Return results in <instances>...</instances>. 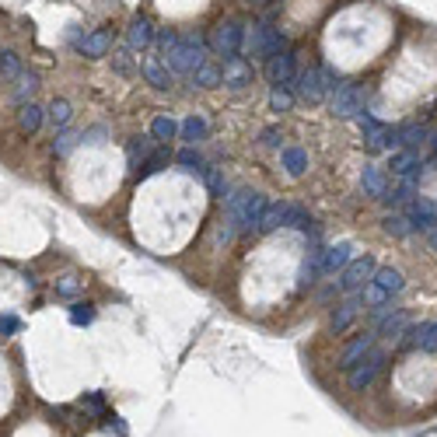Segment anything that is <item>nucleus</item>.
I'll return each mask as SVG.
<instances>
[{
  "label": "nucleus",
  "mask_w": 437,
  "mask_h": 437,
  "mask_svg": "<svg viewBox=\"0 0 437 437\" xmlns=\"http://www.w3.org/2000/svg\"><path fill=\"white\" fill-rule=\"evenodd\" d=\"M269 199L256 192V189H235L228 196V224L235 228V235H249V231H259V221L266 214Z\"/></svg>",
  "instance_id": "1"
},
{
  "label": "nucleus",
  "mask_w": 437,
  "mask_h": 437,
  "mask_svg": "<svg viewBox=\"0 0 437 437\" xmlns=\"http://www.w3.org/2000/svg\"><path fill=\"white\" fill-rule=\"evenodd\" d=\"M207 49H210V46H207V35L192 28V32H185V35L178 39V46L165 56V67L172 70L175 78H192V70L207 63Z\"/></svg>",
  "instance_id": "2"
},
{
  "label": "nucleus",
  "mask_w": 437,
  "mask_h": 437,
  "mask_svg": "<svg viewBox=\"0 0 437 437\" xmlns=\"http://www.w3.org/2000/svg\"><path fill=\"white\" fill-rule=\"evenodd\" d=\"M242 49H245V56H252V60L266 63L269 56L290 49V39H287L280 28H273L269 21H256L252 28H245V42H242Z\"/></svg>",
  "instance_id": "3"
},
{
  "label": "nucleus",
  "mask_w": 437,
  "mask_h": 437,
  "mask_svg": "<svg viewBox=\"0 0 437 437\" xmlns=\"http://www.w3.org/2000/svg\"><path fill=\"white\" fill-rule=\"evenodd\" d=\"M242 42H245V21H238V18H224V21H217L214 28H210V35H207V46H210V53H217V56H238L242 53Z\"/></svg>",
  "instance_id": "4"
},
{
  "label": "nucleus",
  "mask_w": 437,
  "mask_h": 437,
  "mask_svg": "<svg viewBox=\"0 0 437 437\" xmlns=\"http://www.w3.org/2000/svg\"><path fill=\"white\" fill-rule=\"evenodd\" d=\"M385 360H388V353H385V350H374V347H371V350H367V353H364V357H360V360H357V364H353V367L347 371L350 388H353V392H364V388H371V381H374V378L381 374Z\"/></svg>",
  "instance_id": "5"
},
{
  "label": "nucleus",
  "mask_w": 437,
  "mask_h": 437,
  "mask_svg": "<svg viewBox=\"0 0 437 437\" xmlns=\"http://www.w3.org/2000/svg\"><path fill=\"white\" fill-rule=\"evenodd\" d=\"M374 269H378V262L371 259V256H353V259L336 273V290H343V294H357L364 283H371Z\"/></svg>",
  "instance_id": "6"
},
{
  "label": "nucleus",
  "mask_w": 437,
  "mask_h": 437,
  "mask_svg": "<svg viewBox=\"0 0 437 437\" xmlns=\"http://www.w3.org/2000/svg\"><path fill=\"white\" fill-rule=\"evenodd\" d=\"M297 53L294 49H283V53H276V56H269L266 60V81L276 87V85H283V87H290L294 85V78H297Z\"/></svg>",
  "instance_id": "7"
},
{
  "label": "nucleus",
  "mask_w": 437,
  "mask_h": 437,
  "mask_svg": "<svg viewBox=\"0 0 437 437\" xmlns=\"http://www.w3.org/2000/svg\"><path fill=\"white\" fill-rule=\"evenodd\" d=\"M221 74H224V87H231V91H242V87H249L256 81V67H252V60L249 56H228L224 63H221Z\"/></svg>",
  "instance_id": "8"
},
{
  "label": "nucleus",
  "mask_w": 437,
  "mask_h": 437,
  "mask_svg": "<svg viewBox=\"0 0 437 437\" xmlns=\"http://www.w3.org/2000/svg\"><path fill=\"white\" fill-rule=\"evenodd\" d=\"M406 217H410L413 231L431 235V231L437 228V203L434 199H427V196H413V199L406 203Z\"/></svg>",
  "instance_id": "9"
},
{
  "label": "nucleus",
  "mask_w": 437,
  "mask_h": 437,
  "mask_svg": "<svg viewBox=\"0 0 437 437\" xmlns=\"http://www.w3.org/2000/svg\"><path fill=\"white\" fill-rule=\"evenodd\" d=\"M360 308H364V297H360V290H357V294H350L347 301H340V304L333 308V315H329V333H333V336H343L350 326L357 322Z\"/></svg>",
  "instance_id": "10"
},
{
  "label": "nucleus",
  "mask_w": 437,
  "mask_h": 437,
  "mask_svg": "<svg viewBox=\"0 0 437 437\" xmlns=\"http://www.w3.org/2000/svg\"><path fill=\"white\" fill-rule=\"evenodd\" d=\"M364 109V91L357 85H340L333 91V116L340 119H353Z\"/></svg>",
  "instance_id": "11"
},
{
  "label": "nucleus",
  "mask_w": 437,
  "mask_h": 437,
  "mask_svg": "<svg viewBox=\"0 0 437 437\" xmlns=\"http://www.w3.org/2000/svg\"><path fill=\"white\" fill-rule=\"evenodd\" d=\"M154 25H151V18H144V14H137L130 25H126V46L133 49V53H147L151 46H154Z\"/></svg>",
  "instance_id": "12"
},
{
  "label": "nucleus",
  "mask_w": 437,
  "mask_h": 437,
  "mask_svg": "<svg viewBox=\"0 0 437 437\" xmlns=\"http://www.w3.org/2000/svg\"><path fill=\"white\" fill-rule=\"evenodd\" d=\"M140 74H144V81L151 87H158V91H168L175 81V74L165 67V60L161 56H154V53H147V56H140Z\"/></svg>",
  "instance_id": "13"
},
{
  "label": "nucleus",
  "mask_w": 437,
  "mask_h": 437,
  "mask_svg": "<svg viewBox=\"0 0 437 437\" xmlns=\"http://www.w3.org/2000/svg\"><path fill=\"white\" fill-rule=\"evenodd\" d=\"M294 87H297V94H301L308 105H319V101L326 98V87H322V78H319V67H304V70H297Z\"/></svg>",
  "instance_id": "14"
},
{
  "label": "nucleus",
  "mask_w": 437,
  "mask_h": 437,
  "mask_svg": "<svg viewBox=\"0 0 437 437\" xmlns=\"http://www.w3.org/2000/svg\"><path fill=\"white\" fill-rule=\"evenodd\" d=\"M388 168H392V175H395V178L420 182V168H424V161H420V154H417V151H410V147H399V151L392 154Z\"/></svg>",
  "instance_id": "15"
},
{
  "label": "nucleus",
  "mask_w": 437,
  "mask_h": 437,
  "mask_svg": "<svg viewBox=\"0 0 437 437\" xmlns=\"http://www.w3.org/2000/svg\"><path fill=\"white\" fill-rule=\"evenodd\" d=\"M78 49H81V56H87V60H101V56H109V53H112V32H109V28H94V32H87L85 39L78 42Z\"/></svg>",
  "instance_id": "16"
},
{
  "label": "nucleus",
  "mask_w": 437,
  "mask_h": 437,
  "mask_svg": "<svg viewBox=\"0 0 437 437\" xmlns=\"http://www.w3.org/2000/svg\"><path fill=\"white\" fill-rule=\"evenodd\" d=\"M364 147H367L371 154L399 147V126H374V130H367V133H364Z\"/></svg>",
  "instance_id": "17"
},
{
  "label": "nucleus",
  "mask_w": 437,
  "mask_h": 437,
  "mask_svg": "<svg viewBox=\"0 0 437 437\" xmlns=\"http://www.w3.org/2000/svg\"><path fill=\"white\" fill-rule=\"evenodd\" d=\"M322 256H326V249H322V245H312L308 259L301 262V269H297V290H308V287L322 276Z\"/></svg>",
  "instance_id": "18"
},
{
  "label": "nucleus",
  "mask_w": 437,
  "mask_h": 437,
  "mask_svg": "<svg viewBox=\"0 0 437 437\" xmlns=\"http://www.w3.org/2000/svg\"><path fill=\"white\" fill-rule=\"evenodd\" d=\"M374 340H378V333H374V329H371V333H360L357 340H350L347 347H343V353H340V367L350 371V367H353V364L367 353V350L374 347Z\"/></svg>",
  "instance_id": "19"
},
{
  "label": "nucleus",
  "mask_w": 437,
  "mask_h": 437,
  "mask_svg": "<svg viewBox=\"0 0 437 437\" xmlns=\"http://www.w3.org/2000/svg\"><path fill=\"white\" fill-rule=\"evenodd\" d=\"M353 259V245L350 242H340V245H329L326 256H322V276H336L347 262Z\"/></svg>",
  "instance_id": "20"
},
{
  "label": "nucleus",
  "mask_w": 437,
  "mask_h": 437,
  "mask_svg": "<svg viewBox=\"0 0 437 437\" xmlns=\"http://www.w3.org/2000/svg\"><path fill=\"white\" fill-rule=\"evenodd\" d=\"M207 133H210V126H207V119L196 116V112L178 123V140H185V147H196L199 140H207Z\"/></svg>",
  "instance_id": "21"
},
{
  "label": "nucleus",
  "mask_w": 437,
  "mask_h": 437,
  "mask_svg": "<svg viewBox=\"0 0 437 437\" xmlns=\"http://www.w3.org/2000/svg\"><path fill=\"white\" fill-rule=\"evenodd\" d=\"M280 168L290 175V178H301V175L308 172V151L297 147V144L283 147V151H280Z\"/></svg>",
  "instance_id": "22"
},
{
  "label": "nucleus",
  "mask_w": 437,
  "mask_h": 437,
  "mask_svg": "<svg viewBox=\"0 0 437 437\" xmlns=\"http://www.w3.org/2000/svg\"><path fill=\"white\" fill-rule=\"evenodd\" d=\"M154 144H158V140H154V137H144V133H140V137H133V140L126 144V161H130V172H137V168H140V165L154 154Z\"/></svg>",
  "instance_id": "23"
},
{
  "label": "nucleus",
  "mask_w": 437,
  "mask_h": 437,
  "mask_svg": "<svg viewBox=\"0 0 437 437\" xmlns=\"http://www.w3.org/2000/svg\"><path fill=\"white\" fill-rule=\"evenodd\" d=\"M371 287L374 290H381L388 301L402 290V273L399 269H392V266H385V269H374V276H371Z\"/></svg>",
  "instance_id": "24"
},
{
  "label": "nucleus",
  "mask_w": 437,
  "mask_h": 437,
  "mask_svg": "<svg viewBox=\"0 0 437 437\" xmlns=\"http://www.w3.org/2000/svg\"><path fill=\"white\" fill-rule=\"evenodd\" d=\"M42 123H46V109H39L35 101H25V105L18 109V130H21V133L32 137V133H39Z\"/></svg>",
  "instance_id": "25"
},
{
  "label": "nucleus",
  "mask_w": 437,
  "mask_h": 437,
  "mask_svg": "<svg viewBox=\"0 0 437 437\" xmlns=\"http://www.w3.org/2000/svg\"><path fill=\"white\" fill-rule=\"evenodd\" d=\"M46 119H49L53 133H56V130H67V126H70V119H74V105H70L67 98H53V101H49V109H46Z\"/></svg>",
  "instance_id": "26"
},
{
  "label": "nucleus",
  "mask_w": 437,
  "mask_h": 437,
  "mask_svg": "<svg viewBox=\"0 0 437 437\" xmlns=\"http://www.w3.org/2000/svg\"><path fill=\"white\" fill-rule=\"evenodd\" d=\"M420 144H431V126H424V123H406V126H399V147L417 151Z\"/></svg>",
  "instance_id": "27"
},
{
  "label": "nucleus",
  "mask_w": 437,
  "mask_h": 437,
  "mask_svg": "<svg viewBox=\"0 0 437 437\" xmlns=\"http://www.w3.org/2000/svg\"><path fill=\"white\" fill-rule=\"evenodd\" d=\"M360 185H364V196H371V199H381V192L388 189L385 172H381L378 165H364V172H360Z\"/></svg>",
  "instance_id": "28"
},
{
  "label": "nucleus",
  "mask_w": 437,
  "mask_h": 437,
  "mask_svg": "<svg viewBox=\"0 0 437 437\" xmlns=\"http://www.w3.org/2000/svg\"><path fill=\"white\" fill-rule=\"evenodd\" d=\"M417 182H410V178H399V185L395 189H385L381 192V203L385 207H392V210H399V207H406L413 196H417V189H413Z\"/></svg>",
  "instance_id": "29"
},
{
  "label": "nucleus",
  "mask_w": 437,
  "mask_h": 437,
  "mask_svg": "<svg viewBox=\"0 0 437 437\" xmlns=\"http://www.w3.org/2000/svg\"><path fill=\"white\" fill-rule=\"evenodd\" d=\"M381 228H385L392 238H406V235H413V224H410L406 210H392V214H385V217H381Z\"/></svg>",
  "instance_id": "30"
},
{
  "label": "nucleus",
  "mask_w": 437,
  "mask_h": 437,
  "mask_svg": "<svg viewBox=\"0 0 437 437\" xmlns=\"http://www.w3.org/2000/svg\"><path fill=\"white\" fill-rule=\"evenodd\" d=\"M192 85L210 91V87L224 85V74H221V67H217V63H203V67H196V70H192Z\"/></svg>",
  "instance_id": "31"
},
{
  "label": "nucleus",
  "mask_w": 437,
  "mask_h": 437,
  "mask_svg": "<svg viewBox=\"0 0 437 437\" xmlns=\"http://www.w3.org/2000/svg\"><path fill=\"white\" fill-rule=\"evenodd\" d=\"M74 147H81V133L70 130V126H67V130H56V137H53V154H56V158H67Z\"/></svg>",
  "instance_id": "32"
},
{
  "label": "nucleus",
  "mask_w": 437,
  "mask_h": 437,
  "mask_svg": "<svg viewBox=\"0 0 437 437\" xmlns=\"http://www.w3.org/2000/svg\"><path fill=\"white\" fill-rule=\"evenodd\" d=\"M410 326V312H402V308H395L381 326H378V336H388V340H399V333Z\"/></svg>",
  "instance_id": "33"
},
{
  "label": "nucleus",
  "mask_w": 437,
  "mask_h": 437,
  "mask_svg": "<svg viewBox=\"0 0 437 437\" xmlns=\"http://www.w3.org/2000/svg\"><path fill=\"white\" fill-rule=\"evenodd\" d=\"M151 137L158 140V144H168L178 137V123H175L172 116H154V123H151Z\"/></svg>",
  "instance_id": "34"
},
{
  "label": "nucleus",
  "mask_w": 437,
  "mask_h": 437,
  "mask_svg": "<svg viewBox=\"0 0 437 437\" xmlns=\"http://www.w3.org/2000/svg\"><path fill=\"white\" fill-rule=\"evenodd\" d=\"M199 178H203V185L210 189V196H217V199H224L228 196V182H224V175H221V168H199Z\"/></svg>",
  "instance_id": "35"
},
{
  "label": "nucleus",
  "mask_w": 437,
  "mask_h": 437,
  "mask_svg": "<svg viewBox=\"0 0 437 437\" xmlns=\"http://www.w3.org/2000/svg\"><path fill=\"white\" fill-rule=\"evenodd\" d=\"M168 161H172V154H168V151H158V147H154V154H151V158H147V161H144V165H140V168H137V178H147V175H158L161 172V168H168Z\"/></svg>",
  "instance_id": "36"
},
{
  "label": "nucleus",
  "mask_w": 437,
  "mask_h": 437,
  "mask_svg": "<svg viewBox=\"0 0 437 437\" xmlns=\"http://www.w3.org/2000/svg\"><path fill=\"white\" fill-rule=\"evenodd\" d=\"M14 81H18V87H14V101H18V105L32 101V94H35V87H39V78H35V74H25V70H21V74H18Z\"/></svg>",
  "instance_id": "37"
},
{
  "label": "nucleus",
  "mask_w": 437,
  "mask_h": 437,
  "mask_svg": "<svg viewBox=\"0 0 437 437\" xmlns=\"http://www.w3.org/2000/svg\"><path fill=\"white\" fill-rule=\"evenodd\" d=\"M21 74V56L14 49H4L0 53V81H14Z\"/></svg>",
  "instance_id": "38"
},
{
  "label": "nucleus",
  "mask_w": 437,
  "mask_h": 437,
  "mask_svg": "<svg viewBox=\"0 0 437 437\" xmlns=\"http://www.w3.org/2000/svg\"><path fill=\"white\" fill-rule=\"evenodd\" d=\"M178 39H182V35H178L175 28H158V32H154V46H158V56H161V60L178 46Z\"/></svg>",
  "instance_id": "39"
},
{
  "label": "nucleus",
  "mask_w": 437,
  "mask_h": 437,
  "mask_svg": "<svg viewBox=\"0 0 437 437\" xmlns=\"http://www.w3.org/2000/svg\"><path fill=\"white\" fill-rule=\"evenodd\" d=\"M269 109H273V112H290V109H294L290 87H283V85L273 87V91H269Z\"/></svg>",
  "instance_id": "40"
},
{
  "label": "nucleus",
  "mask_w": 437,
  "mask_h": 437,
  "mask_svg": "<svg viewBox=\"0 0 437 437\" xmlns=\"http://www.w3.org/2000/svg\"><path fill=\"white\" fill-rule=\"evenodd\" d=\"M78 294H85V280L81 276H60L56 280V297H78Z\"/></svg>",
  "instance_id": "41"
},
{
  "label": "nucleus",
  "mask_w": 437,
  "mask_h": 437,
  "mask_svg": "<svg viewBox=\"0 0 437 437\" xmlns=\"http://www.w3.org/2000/svg\"><path fill=\"white\" fill-rule=\"evenodd\" d=\"M175 165H182L185 172H199V168H203V154H199L196 147H182V151L175 154Z\"/></svg>",
  "instance_id": "42"
},
{
  "label": "nucleus",
  "mask_w": 437,
  "mask_h": 437,
  "mask_svg": "<svg viewBox=\"0 0 437 437\" xmlns=\"http://www.w3.org/2000/svg\"><path fill=\"white\" fill-rule=\"evenodd\" d=\"M133 49L126 46V49H119V53H112V70L119 74V78H130L133 74V56H130Z\"/></svg>",
  "instance_id": "43"
},
{
  "label": "nucleus",
  "mask_w": 437,
  "mask_h": 437,
  "mask_svg": "<svg viewBox=\"0 0 437 437\" xmlns=\"http://www.w3.org/2000/svg\"><path fill=\"white\" fill-rule=\"evenodd\" d=\"M70 322H74V326H91V322H94V304H81V301H78V304H74V308H70Z\"/></svg>",
  "instance_id": "44"
},
{
  "label": "nucleus",
  "mask_w": 437,
  "mask_h": 437,
  "mask_svg": "<svg viewBox=\"0 0 437 437\" xmlns=\"http://www.w3.org/2000/svg\"><path fill=\"white\" fill-rule=\"evenodd\" d=\"M417 347L424 350V353H437V322L424 326V333H420V343H417Z\"/></svg>",
  "instance_id": "45"
},
{
  "label": "nucleus",
  "mask_w": 437,
  "mask_h": 437,
  "mask_svg": "<svg viewBox=\"0 0 437 437\" xmlns=\"http://www.w3.org/2000/svg\"><path fill=\"white\" fill-rule=\"evenodd\" d=\"M105 140H109V126H91V130L81 133V144H91V147H98Z\"/></svg>",
  "instance_id": "46"
},
{
  "label": "nucleus",
  "mask_w": 437,
  "mask_h": 437,
  "mask_svg": "<svg viewBox=\"0 0 437 437\" xmlns=\"http://www.w3.org/2000/svg\"><path fill=\"white\" fill-rule=\"evenodd\" d=\"M280 140H283V133H280V126H266L259 137L262 147H280Z\"/></svg>",
  "instance_id": "47"
},
{
  "label": "nucleus",
  "mask_w": 437,
  "mask_h": 437,
  "mask_svg": "<svg viewBox=\"0 0 437 437\" xmlns=\"http://www.w3.org/2000/svg\"><path fill=\"white\" fill-rule=\"evenodd\" d=\"M319 78H322V87H326V94H333L336 87H340V78L329 70V67H319Z\"/></svg>",
  "instance_id": "48"
},
{
  "label": "nucleus",
  "mask_w": 437,
  "mask_h": 437,
  "mask_svg": "<svg viewBox=\"0 0 437 437\" xmlns=\"http://www.w3.org/2000/svg\"><path fill=\"white\" fill-rule=\"evenodd\" d=\"M353 119H357V126H360L364 133H367V130H374V126H381V123H378V119H374V116H371L367 109H360V112H357Z\"/></svg>",
  "instance_id": "49"
},
{
  "label": "nucleus",
  "mask_w": 437,
  "mask_h": 437,
  "mask_svg": "<svg viewBox=\"0 0 437 437\" xmlns=\"http://www.w3.org/2000/svg\"><path fill=\"white\" fill-rule=\"evenodd\" d=\"M81 402H85L87 410H91V413H101V410H105V399H101V395H98V392H87L85 399H81Z\"/></svg>",
  "instance_id": "50"
},
{
  "label": "nucleus",
  "mask_w": 437,
  "mask_h": 437,
  "mask_svg": "<svg viewBox=\"0 0 437 437\" xmlns=\"http://www.w3.org/2000/svg\"><path fill=\"white\" fill-rule=\"evenodd\" d=\"M11 333H18V319H11V315H4V319H0V340H7Z\"/></svg>",
  "instance_id": "51"
},
{
  "label": "nucleus",
  "mask_w": 437,
  "mask_h": 437,
  "mask_svg": "<svg viewBox=\"0 0 437 437\" xmlns=\"http://www.w3.org/2000/svg\"><path fill=\"white\" fill-rule=\"evenodd\" d=\"M252 7H273V4H280V0H249Z\"/></svg>",
  "instance_id": "52"
},
{
  "label": "nucleus",
  "mask_w": 437,
  "mask_h": 437,
  "mask_svg": "<svg viewBox=\"0 0 437 437\" xmlns=\"http://www.w3.org/2000/svg\"><path fill=\"white\" fill-rule=\"evenodd\" d=\"M431 147H434V158H431V161L437 165V133H431Z\"/></svg>",
  "instance_id": "53"
},
{
  "label": "nucleus",
  "mask_w": 437,
  "mask_h": 437,
  "mask_svg": "<svg viewBox=\"0 0 437 437\" xmlns=\"http://www.w3.org/2000/svg\"><path fill=\"white\" fill-rule=\"evenodd\" d=\"M431 249H434V252H437V228H434V231H431Z\"/></svg>",
  "instance_id": "54"
}]
</instances>
